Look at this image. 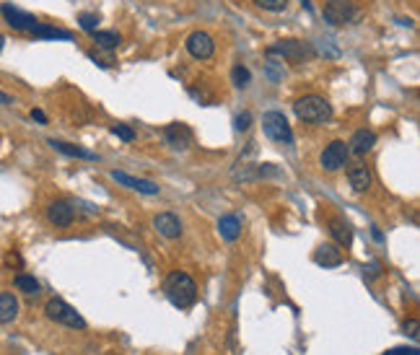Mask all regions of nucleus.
Listing matches in <instances>:
<instances>
[{
	"label": "nucleus",
	"mask_w": 420,
	"mask_h": 355,
	"mask_svg": "<svg viewBox=\"0 0 420 355\" xmlns=\"http://www.w3.org/2000/svg\"><path fill=\"white\" fill-rule=\"evenodd\" d=\"M163 296L172 301L177 309H190L197 301V285L187 272H169L163 280Z\"/></svg>",
	"instance_id": "obj_1"
},
{
	"label": "nucleus",
	"mask_w": 420,
	"mask_h": 355,
	"mask_svg": "<svg viewBox=\"0 0 420 355\" xmlns=\"http://www.w3.org/2000/svg\"><path fill=\"white\" fill-rule=\"evenodd\" d=\"M293 112L296 117L303 119V122H312V125H319V122H327L332 117V107L330 101L319 94H306V97L296 99L293 101Z\"/></svg>",
	"instance_id": "obj_2"
},
{
	"label": "nucleus",
	"mask_w": 420,
	"mask_h": 355,
	"mask_svg": "<svg viewBox=\"0 0 420 355\" xmlns=\"http://www.w3.org/2000/svg\"><path fill=\"white\" fill-rule=\"evenodd\" d=\"M44 314H47V319H52V322L57 324H65V327H70V329H86V319H83L70 303H65L63 298H50L47 306H44Z\"/></svg>",
	"instance_id": "obj_3"
},
{
	"label": "nucleus",
	"mask_w": 420,
	"mask_h": 355,
	"mask_svg": "<svg viewBox=\"0 0 420 355\" xmlns=\"http://www.w3.org/2000/svg\"><path fill=\"white\" fill-rule=\"evenodd\" d=\"M262 130L270 140H275L280 145H291L293 143V130L288 125V119L283 117V112H268L262 114Z\"/></svg>",
	"instance_id": "obj_4"
},
{
	"label": "nucleus",
	"mask_w": 420,
	"mask_h": 355,
	"mask_svg": "<svg viewBox=\"0 0 420 355\" xmlns=\"http://www.w3.org/2000/svg\"><path fill=\"white\" fill-rule=\"evenodd\" d=\"M358 8L353 0H327L324 6V21L332 26H345V23L356 21Z\"/></svg>",
	"instance_id": "obj_5"
},
{
	"label": "nucleus",
	"mask_w": 420,
	"mask_h": 355,
	"mask_svg": "<svg viewBox=\"0 0 420 355\" xmlns=\"http://www.w3.org/2000/svg\"><path fill=\"white\" fill-rule=\"evenodd\" d=\"M268 54H280L283 60L288 63H303L306 57H312V47L306 42H299V39H283V42L268 47Z\"/></svg>",
	"instance_id": "obj_6"
},
{
	"label": "nucleus",
	"mask_w": 420,
	"mask_h": 355,
	"mask_svg": "<svg viewBox=\"0 0 420 355\" xmlns=\"http://www.w3.org/2000/svg\"><path fill=\"white\" fill-rule=\"evenodd\" d=\"M348 156H350L348 143H345V140H332L322 151V159H319V161H322L324 172H337V169H343L345 163H348Z\"/></svg>",
	"instance_id": "obj_7"
},
{
	"label": "nucleus",
	"mask_w": 420,
	"mask_h": 355,
	"mask_svg": "<svg viewBox=\"0 0 420 355\" xmlns=\"http://www.w3.org/2000/svg\"><path fill=\"white\" fill-rule=\"evenodd\" d=\"M184 44H187V52L192 54L194 60H210L216 52V42L208 32H192Z\"/></svg>",
	"instance_id": "obj_8"
},
{
	"label": "nucleus",
	"mask_w": 420,
	"mask_h": 355,
	"mask_svg": "<svg viewBox=\"0 0 420 355\" xmlns=\"http://www.w3.org/2000/svg\"><path fill=\"white\" fill-rule=\"evenodd\" d=\"M0 13H3V19L8 21V26L16 29V32H32L34 26L39 23L32 13L16 8V6H11V3H3V6H0Z\"/></svg>",
	"instance_id": "obj_9"
},
{
	"label": "nucleus",
	"mask_w": 420,
	"mask_h": 355,
	"mask_svg": "<svg viewBox=\"0 0 420 355\" xmlns=\"http://www.w3.org/2000/svg\"><path fill=\"white\" fill-rule=\"evenodd\" d=\"M47 221L57 228L73 226V221H76V207H73V203H68V200H54V203L47 207Z\"/></svg>",
	"instance_id": "obj_10"
},
{
	"label": "nucleus",
	"mask_w": 420,
	"mask_h": 355,
	"mask_svg": "<svg viewBox=\"0 0 420 355\" xmlns=\"http://www.w3.org/2000/svg\"><path fill=\"white\" fill-rule=\"evenodd\" d=\"M163 140H166V145H172L174 151H187L190 143H192V130L182 122H174L163 130Z\"/></svg>",
	"instance_id": "obj_11"
},
{
	"label": "nucleus",
	"mask_w": 420,
	"mask_h": 355,
	"mask_svg": "<svg viewBox=\"0 0 420 355\" xmlns=\"http://www.w3.org/2000/svg\"><path fill=\"white\" fill-rule=\"evenodd\" d=\"M153 226H156V231H159L163 239L182 236V223H179V218L174 216V213H159V216L153 218Z\"/></svg>",
	"instance_id": "obj_12"
},
{
	"label": "nucleus",
	"mask_w": 420,
	"mask_h": 355,
	"mask_svg": "<svg viewBox=\"0 0 420 355\" xmlns=\"http://www.w3.org/2000/svg\"><path fill=\"white\" fill-rule=\"evenodd\" d=\"M112 179L119 184H125L130 190H135V192H143V194H159V184L148 182V179H135V176H130L125 172H112Z\"/></svg>",
	"instance_id": "obj_13"
},
{
	"label": "nucleus",
	"mask_w": 420,
	"mask_h": 355,
	"mask_svg": "<svg viewBox=\"0 0 420 355\" xmlns=\"http://www.w3.org/2000/svg\"><path fill=\"white\" fill-rule=\"evenodd\" d=\"M374 145H377V135L371 130H356L350 143H348V151L356 153V156H366Z\"/></svg>",
	"instance_id": "obj_14"
},
{
	"label": "nucleus",
	"mask_w": 420,
	"mask_h": 355,
	"mask_svg": "<svg viewBox=\"0 0 420 355\" xmlns=\"http://www.w3.org/2000/svg\"><path fill=\"white\" fill-rule=\"evenodd\" d=\"M314 262L322 265V267H337V265H343V252L334 244H322L314 252Z\"/></svg>",
	"instance_id": "obj_15"
},
{
	"label": "nucleus",
	"mask_w": 420,
	"mask_h": 355,
	"mask_svg": "<svg viewBox=\"0 0 420 355\" xmlns=\"http://www.w3.org/2000/svg\"><path fill=\"white\" fill-rule=\"evenodd\" d=\"M330 234H332V239L340 247L348 249L353 244V228H350V223L343 221V218H330Z\"/></svg>",
	"instance_id": "obj_16"
},
{
	"label": "nucleus",
	"mask_w": 420,
	"mask_h": 355,
	"mask_svg": "<svg viewBox=\"0 0 420 355\" xmlns=\"http://www.w3.org/2000/svg\"><path fill=\"white\" fill-rule=\"evenodd\" d=\"M348 182H350V187H353L356 192H366L368 187H371V172H368L363 163H356V166L348 169Z\"/></svg>",
	"instance_id": "obj_17"
},
{
	"label": "nucleus",
	"mask_w": 420,
	"mask_h": 355,
	"mask_svg": "<svg viewBox=\"0 0 420 355\" xmlns=\"http://www.w3.org/2000/svg\"><path fill=\"white\" fill-rule=\"evenodd\" d=\"M19 316V301L13 293H0V324H11Z\"/></svg>",
	"instance_id": "obj_18"
},
{
	"label": "nucleus",
	"mask_w": 420,
	"mask_h": 355,
	"mask_svg": "<svg viewBox=\"0 0 420 355\" xmlns=\"http://www.w3.org/2000/svg\"><path fill=\"white\" fill-rule=\"evenodd\" d=\"M218 231H221V236L226 239V241H237L239 234H241V221H239V216H223L218 221Z\"/></svg>",
	"instance_id": "obj_19"
},
{
	"label": "nucleus",
	"mask_w": 420,
	"mask_h": 355,
	"mask_svg": "<svg viewBox=\"0 0 420 355\" xmlns=\"http://www.w3.org/2000/svg\"><path fill=\"white\" fill-rule=\"evenodd\" d=\"M50 145H52L54 151L65 153V156H76V159H86V161H97V156L91 151H83V148H78V145H70V143H63V140H50Z\"/></svg>",
	"instance_id": "obj_20"
},
{
	"label": "nucleus",
	"mask_w": 420,
	"mask_h": 355,
	"mask_svg": "<svg viewBox=\"0 0 420 355\" xmlns=\"http://www.w3.org/2000/svg\"><path fill=\"white\" fill-rule=\"evenodd\" d=\"M29 34L39 37V39H70V32H65V29H54V26H44V23H37Z\"/></svg>",
	"instance_id": "obj_21"
},
{
	"label": "nucleus",
	"mask_w": 420,
	"mask_h": 355,
	"mask_svg": "<svg viewBox=\"0 0 420 355\" xmlns=\"http://www.w3.org/2000/svg\"><path fill=\"white\" fill-rule=\"evenodd\" d=\"M13 285L21 293H26V296H37V293H39V280L34 278V275H23L21 272V275H16Z\"/></svg>",
	"instance_id": "obj_22"
},
{
	"label": "nucleus",
	"mask_w": 420,
	"mask_h": 355,
	"mask_svg": "<svg viewBox=\"0 0 420 355\" xmlns=\"http://www.w3.org/2000/svg\"><path fill=\"white\" fill-rule=\"evenodd\" d=\"M94 34V42L99 44V47H104V50H114L119 42H122V37H119L117 32H91Z\"/></svg>",
	"instance_id": "obj_23"
},
{
	"label": "nucleus",
	"mask_w": 420,
	"mask_h": 355,
	"mask_svg": "<svg viewBox=\"0 0 420 355\" xmlns=\"http://www.w3.org/2000/svg\"><path fill=\"white\" fill-rule=\"evenodd\" d=\"M231 81H234V86L237 88H247L249 81H252V76H249V70L244 68V65H237V68L231 70Z\"/></svg>",
	"instance_id": "obj_24"
},
{
	"label": "nucleus",
	"mask_w": 420,
	"mask_h": 355,
	"mask_svg": "<svg viewBox=\"0 0 420 355\" xmlns=\"http://www.w3.org/2000/svg\"><path fill=\"white\" fill-rule=\"evenodd\" d=\"M99 21H101V19H99L97 13H81V16H78V23H81L83 32H97Z\"/></svg>",
	"instance_id": "obj_25"
},
{
	"label": "nucleus",
	"mask_w": 420,
	"mask_h": 355,
	"mask_svg": "<svg viewBox=\"0 0 420 355\" xmlns=\"http://www.w3.org/2000/svg\"><path fill=\"white\" fill-rule=\"evenodd\" d=\"M259 8H265L270 13H280L286 11V6H288V0H254Z\"/></svg>",
	"instance_id": "obj_26"
},
{
	"label": "nucleus",
	"mask_w": 420,
	"mask_h": 355,
	"mask_svg": "<svg viewBox=\"0 0 420 355\" xmlns=\"http://www.w3.org/2000/svg\"><path fill=\"white\" fill-rule=\"evenodd\" d=\"M112 135H117V138L125 140V143H132V140H135V132H132L128 125H114V128H112Z\"/></svg>",
	"instance_id": "obj_27"
},
{
	"label": "nucleus",
	"mask_w": 420,
	"mask_h": 355,
	"mask_svg": "<svg viewBox=\"0 0 420 355\" xmlns=\"http://www.w3.org/2000/svg\"><path fill=\"white\" fill-rule=\"evenodd\" d=\"M234 125H237L239 132H244V130H249V125H252V114H249V112H241V114H237V119H234Z\"/></svg>",
	"instance_id": "obj_28"
},
{
	"label": "nucleus",
	"mask_w": 420,
	"mask_h": 355,
	"mask_svg": "<svg viewBox=\"0 0 420 355\" xmlns=\"http://www.w3.org/2000/svg\"><path fill=\"white\" fill-rule=\"evenodd\" d=\"M384 355H420L418 347H392V350H387Z\"/></svg>",
	"instance_id": "obj_29"
},
{
	"label": "nucleus",
	"mask_w": 420,
	"mask_h": 355,
	"mask_svg": "<svg viewBox=\"0 0 420 355\" xmlns=\"http://www.w3.org/2000/svg\"><path fill=\"white\" fill-rule=\"evenodd\" d=\"M405 329H410V337H412V340H418V322H415V319H410V322L405 324Z\"/></svg>",
	"instance_id": "obj_30"
},
{
	"label": "nucleus",
	"mask_w": 420,
	"mask_h": 355,
	"mask_svg": "<svg viewBox=\"0 0 420 355\" xmlns=\"http://www.w3.org/2000/svg\"><path fill=\"white\" fill-rule=\"evenodd\" d=\"M32 119H37L39 125H47V114H44L42 109H32Z\"/></svg>",
	"instance_id": "obj_31"
},
{
	"label": "nucleus",
	"mask_w": 420,
	"mask_h": 355,
	"mask_svg": "<svg viewBox=\"0 0 420 355\" xmlns=\"http://www.w3.org/2000/svg\"><path fill=\"white\" fill-rule=\"evenodd\" d=\"M6 262H8V265H21V257H19V254H8Z\"/></svg>",
	"instance_id": "obj_32"
},
{
	"label": "nucleus",
	"mask_w": 420,
	"mask_h": 355,
	"mask_svg": "<svg viewBox=\"0 0 420 355\" xmlns=\"http://www.w3.org/2000/svg\"><path fill=\"white\" fill-rule=\"evenodd\" d=\"M0 101H3V104H11V97H6V94H0Z\"/></svg>",
	"instance_id": "obj_33"
},
{
	"label": "nucleus",
	"mask_w": 420,
	"mask_h": 355,
	"mask_svg": "<svg viewBox=\"0 0 420 355\" xmlns=\"http://www.w3.org/2000/svg\"><path fill=\"white\" fill-rule=\"evenodd\" d=\"M3 42H6V39H3V37H0V50H3Z\"/></svg>",
	"instance_id": "obj_34"
}]
</instances>
